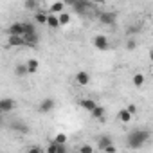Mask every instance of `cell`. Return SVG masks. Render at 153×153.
Returning a JSON list of instances; mask_svg holds the SVG:
<instances>
[{"instance_id": "obj_1", "label": "cell", "mask_w": 153, "mask_h": 153, "mask_svg": "<svg viewBox=\"0 0 153 153\" xmlns=\"http://www.w3.org/2000/svg\"><path fill=\"white\" fill-rule=\"evenodd\" d=\"M149 139H151L149 130H146V128L131 130V131L126 135V148H130V149H140L144 144H148Z\"/></svg>"}, {"instance_id": "obj_2", "label": "cell", "mask_w": 153, "mask_h": 153, "mask_svg": "<svg viewBox=\"0 0 153 153\" xmlns=\"http://www.w3.org/2000/svg\"><path fill=\"white\" fill-rule=\"evenodd\" d=\"M70 7H72V11H74V13L83 15V13H87V9H90V7H92V4H90V2H87V0H72V2H70Z\"/></svg>"}, {"instance_id": "obj_3", "label": "cell", "mask_w": 153, "mask_h": 153, "mask_svg": "<svg viewBox=\"0 0 153 153\" xmlns=\"http://www.w3.org/2000/svg\"><path fill=\"white\" fill-rule=\"evenodd\" d=\"M15 108H16V101L15 99H11V97L0 99V112L2 114H11Z\"/></svg>"}, {"instance_id": "obj_4", "label": "cell", "mask_w": 153, "mask_h": 153, "mask_svg": "<svg viewBox=\"0 0 153 153\" xmlns=\"http://www.w3.org/2000/svg\"><path fill=\"white\" fill-rule=\"evenodd\" d=\"M99 22L103 24V25H114L115 22H117V15L114 13V11H105V13H99Z\"/></svg>"}, {"instance_id": "obj_5", "label": "cell", "mask_w": 153, "mask_h": 153, "mask_svg": "<svg viewBox=\"0 0 153 153\" xmlns=\"http://www.w3.org/2000/svg\"><path fill=\"white\" fill-rule=\"evenodd\" d=\"M92 43H94V47H96L97 51H106V49L110 47V40H108L105 34H97V36H94Z\"/></svg>"}, {"instance_id": "obj_6", "label": "cell", "mask_w": 153, "mask_h": 153, "mask_svg": "<svg viewBox=\"0 0 153 153\" xmlns=\"http://www.w3.org/2000/svg\"><path fill=\"white\" fill-rule=\"evenodd\" d=\"M74 81H76V85H79V87H87L90 83V74L87 70H79V72H76Z\"/></svg>"}, {"instance_id": "obj_7", "label": "cell", "mask_w": 153, "mask_h": 153, "mask_svg": "<svg viewBox=\"0 0 153 153\" xmlns=\"http://www.w3.org/2000/svg\"><path fill=\"white\" fill-rule=\"evenodd\" d=\"M7 34H9V36H24V34H25L24 24H22V22H15V24H11L9 29H7Z\"/></svg>"}, {"instance_id": "obj_8", "label": "cell", "mask_w": 153, "mask_h": 153, "mask_svg": "<svg viewBox=\"0 0 153 153\" xmlns=\"http://www.w3.org/2000/svg\"><path fill=\"white\" fill-rule=\"evenodd\" d=\"M79 106H81L83 110H87L88 114H92V112L97 108V103H96L92 97H83V99H79Z\"/></svg>"}, {"instance_id": "obj_9", "label": "cell", "mask_w": 153, "mask_h": 153, "mask_svg": "<svg viewBox=\"0 0 153 153\" xmlns=\"http://www.w3.org/2000/svg\"><path fill=\"white\" fill-rule=\"evenodd\" d=\"M54 106H56V101H54L52 97H45V99L40 103V112H42V114H49V112L54 110Z\"/></svg>"}, {"instance_id": "obj_10", "label": "cell", "mask_w": 153, "mask_h": 153, "mask_svg": "<svg viewBox=\"0 0 153 153\" xmlns=\"http://www.w3.org/2000/svg\"><path fill=\"white\" fill-rule=\"evenodd\" d=\"M65 7H67V4H65V2H61V0H59V2H52V4H51V7H49V13H51V15L59 16L61 13H65Z\"/></svg>"}, {"instance_id": "obj_11", "label": "cell", "mask_w": 153, "mask_h": 153, "mask_svg": "<svg viewBox=\"0 0 153 153\" xmlns=\"http://www.w3.org/2000/svg\"><path fill=\"white\" fill-rule=\"evenodd\" d=\"M114 144V140H112V137L110 135H101L99 139H97V148L101 149V151H105L108 146H112Z\"/></svg>"}, {"instance_id": "obj_12", "label": "cell", "mask_w": 153, "mask_h": 153, "mask_svg": "<svg viewBox=\"0 0 153 153\" xmlns=\"http://www.w3.org/2000/svg\"><path fill=\"white\" fill-rule=\"evenodd\" d=\"M144 81H146V78H144V74H142V72H135V74H133L131 83H133V87H135V88L144 87Z\"/></svg>"}, {"instance_id": "obj_13", "label": "cell", "mask_w": 153, "mask_h": 153, "mask_svg": "<svg viewBox=\"0 0 153 153\" xmlns=\"http://www.w3.org/2000/svg\"><path fill=\"white\" fill-rule=\"evenodd\" d=\"M47 20H49V13H45V11H36L34 13V22L38 25H47Z\"/></svg>"}, {"instance_id": "obj_14", "label": "cell", "mask_w": 153, "mask_h": 153, "mask_svg": "<svg viewBox=\"0 0 153 153\" xmlns=\"http://www.w3.org/2000/svg\"><path fill=\"white\" fill-rule=\"evenodd\" d=\"M7 45L9 47H24L25 40H24V36H9L7 38Z\"/></svg>"}, {"instance_id": "obj_15", "label": "cell", "mask_w": 153, "mask_h": 153, "mask_svg": "<svg viewBox=\"0 0 153 153\" xmlns=\"http://www.w3.org/2000/svg\"><path fill=\"white\" fill-rule=\"evenodd\" d=\"M47 27L49 29H52V31H56V29H59L61 25H59V18L56 16V15H51L49 13V20H47Z\"/></svg>"}, {"instance_id": "obj_16", "label": "cell", "mask_w": 153, "mask_h": 153, "mask_svg": "<svg viewBox=\"0 0 153 153\" xmlns=\"http://www.w3.org/2000/svg\"><path fill=\"white\" fill-rule=\"evenodd\" d=\"M25 40V47H36L38 42H40V36L38 34H29V36H24Z\"/></svg>"}, {"instance_id": "obj_17", "label": "cell", "mask_w": 153, "mask_h": 153, "mask_svg": "<svg viewBox=\"0 0 153 153\" xmlns=\"http://www.w3.org/2000/svg\"><path fill=\"white\" fill-rule=\"evenodd\" d=\"M131 117H133V115H131L126 108H123V110H119V112H117V119H119L121 123H130V121H131Z\"/></svg>"}, {"instance_id": "obj_18", "label": "cell", "mask_w": 153, "mask_h": 153, "mask_svg": "<svg viewBox=\"0 0 153 153\" xmlns=\"http://www.w3.org/2000/svg\"><path fill=\"white\" fill-rule=\"evenodd\" d=\"M13 130L18 131V133H29V126L25 123H22V121H15L13 123Z\"/></svg>"}, {"instance_id": "obj_19", "label": "cell", "mask_w": 153, "mask_h": 153, "mask_svg": "<svg viewBox=\"0 0 153 153\" xmlns=\"http://www.w3.org/2000/svg\"><path fill=\"white\" fill-rule=\"evenodd\" d=\"M15 74L18 76V78H24V76L29 74V68H27V63H20L15 67Z\"/></svg>"}, {"instance_id": "obj_20", "label": "cell", "mask_w": 153, "mask_h": 153, "mask_svg": "<svg viewBox=\"0 0 153 153\" xmlns=\"http://www.w3.org/2000/svg\"><path fill=\"white\" fill-rule=\"evenodd\" d=\"M27 68H29V74H36V72H38V68H40V63H38V59L31 58V59L27 61Z\"/></svg>"}, {"instance_id": "obj_21", "label": "cell", "mask_w": 153, "mask_h": 153, "mask_svg": "<svg viewBox=\"0 0 153 153\" xmlns=\"http://www.w3.org/2000/svg\"><path fill=\"white\" fill-rule=\"evenodd\" d=\"M58 18H59V25H61V27H65V25H68V24H70V20H72V16H70V13H68V11H65V13H61V15H59Z\"/></svg>"}, {"instance_id": "obj_22", "label": "cell", "mask_w": 153, "mask_h": 153, "mask_svg": "<svg viewBox=\"0 0 153 153\" xmlns=\"http://www.w3.org/2000/svg\"><path fill=\"white\" fill-rule=\"evenodd\" d=\"M90 115H92V119H96V121H99V119H103V117H105V108L97 105V108H96V110H94V112H92Z\"/></svg>"}, {"instance_id": "obj_23", "label": "cell", "mask_w": 153, "mask_h": 153, "mask_svg": "<svg viewBox=\"0 0 153 153\" xmlns=\"http://www.w3.org/2000/svg\"><path fill=\"white\" fill-rule=\"evenodd\" d=\"M24 29H25V34H24V36H29V34H38V33H36V27H34V24H29V22H25V24H24Z\"/></svg>"}, {"instance_id": "obj_24", "label": "cell", "mask_w": 153, "mask_h": 153, "mask_svg": "<svg viewBox=\"0 0 153 153\" xmlns=\"http://www.w3.org/2000/svg\"><path fill=\"white\" fill-rule=\"evenodd\" d=\"M67 140H68V137L65 133H56V137L52 139L54 144H67Z\"/></svg>"}, {"instance_id": "obj_25", "label": "cell", "mask_w": 153, "mask_h": 153, "mask_svg": "<svg viewBox=\"0 0 153 153\" xmlns=\"http://www.w3.org/2000/svg\"><path fill=\"white\" fill-rule=\"evenodd\" d=\"M24 7H25L27 11H36L38 2H34V0H27V2H24Z\"/></svg>"}, {"instance_id": "obj_26", "label": "cell", "mask_w": 153, "mask_h": 153, "mask_svg": "<svg viewBox=\"0 0 153 153\" xmlns=\"http://www.w3.org/2000/svg\"><path fill=\"white\" fill-rule=\"evenodd\" d=\"M78 153H94V148H92V144H81Z\"/></svg>"}, {"instance_id": "obj_27", "label": "cell", "mask_w": 153, "mask_h": 153, "mask_svg": "<svg viewBox=\"0 0 153 153\" xmlns=\"http://www.w3.org/2000/svg\"><path fill=\"white\" fill-rule=\"evenodd\" d=\"M140 29H139V25H130L128 29H126V36H131V34H137Z\"/></svg>"}, {"instance_id": "obj_28", "label": "cell", "mask_w": 153, "mask_h": 153, "mask_svg": "<svg viewBox=\"0 0 153 153\" xmlns=\"http://www.w3.org/2000/svg\"><path fill=\"white\" fill-rule=\"evenodd\" d=\"M45 153H58V144H54V142H51V144L47 146V149H45Z\"/></svg>"}, {"instance_id": "obj_29", "label": "cell", "mask_w": 153, "mask_h": 153, "mask_svg": "<svg viewBox=\"0 0 153 153\" xmlns=\"http://www.w3.org/2000/svg\"><path fill=\"white\" fill-rule=\"evenodd\" d=\"M135 47H137V43H135V40H128V42H126V49H128V51H133Z\"/></svg>"}, {"instance_id": "obj_30", "label": "cell", "mask_w": 153, "mask_h": 153, "mask_svg": "<svg viewBox=\"0 0 153 153\" xmlns=\"http://www.w3.org/2000/svg\"><path fill=\"white\" fill-rule=\"evenodd\" d=\"M103 153H117V146H115V144H112V146H108Z\"/></svg>"}, {"instance_id": "obj_31", "label": "cell", "mask_w": 153, "mask_h": 153, "mask_svg": "<svg viewBox=\"0 0 153 153\" xmlns=\"http://www.w3.org/2000/svg\"><path fill=\"white\" fill-rule=\"evenodd\" d=\"M58 153H68L67 144H58Z\"/></svg>"}, {"instance_id": "obj_32", "label": "cell", "mask_w": 153, "mask_h": 153, "mask_svg": "<svg viewBox=\"0 0 153 153\" xmlns=\"http://www.w3.org/2000/svg\"><path fill=\"white\" fill-rule=\"evenodd\" d=\"M25 153H43V151H42V149H40L38 146H33V148H29V149H27Z\"/></svg>"}, {"instance_id": "obj_33", "label": "cell", "mask_w": 153, "mask_h": 153, "mask_svg": "<svg viewBox=\"0 0 153 153\" xmlns=\"http://www.w3.org/2000/svg\"><path fill=\"white\" fill-rule=\"evenodd\" d=\"M126 110H128L131 115H135V112H137V106H135V105H128V106H126Z\"/></svg>"}, {"instance_id": "obj_34", "label": "cell", "mask_w": 153, "mask_h": 153, "mask_svg": "<svg viewBox=\"0 0 153 153\" xmlns=\"http://www.w3.org/2000/svg\"><path fill=\"white\" fill-rule=\"evenodd\" d=\"M149 59H151V61H153V49H151V51H149Z\"/></svg>"}]
</instances>
